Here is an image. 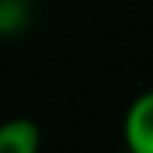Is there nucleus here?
Returning a JSON list of instances; mask_svg holds the SVG:
<instances>
[{
  "mask_svg": "<svg viewBox=\"0 0 153 153\" xmlns=\"http://www.w3.org/2000/svg\"><path fill=\"white\" fill-rule=\"evenodd\" d=\"M125 153H131V150H125Z\"/></svg>",
  "mask_w": 153,
  "mask_h": 153,
  "instance_id": "3",
  "label": "nucleus"
},
{
  "mask_svg": "<svg viewBox=\"0 0 153 153\" xmlns=\"http://www.w3.org/2000/svg\"><path fill=\"white\" fill-rule=\"evenodd\" d=\"M122 136H125V150L153 153V88L131 102L122 122Z\"/></svg>",
  "mask_w": 153,
  "mask_h": 153,
  "instance_id": "1",
  "label": "nucleus"
},
{
  "mask_svg": "<svg viewBox=\"0 0 153 153\" xmlns=\"http://www.w3.org/2000/svg\"><path fill=\"white\" fill-rule=\"evenodd\" d=\"M40 142L43 133L28 116L0 122V153H40Z\"/></svg>",
  "mask_w": 153,
  "mask_h": 153,
  "instance_id": "2",
  "label": "nucleus"
}]
</instances>
